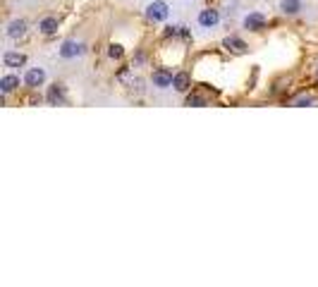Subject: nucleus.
Wrapping results in <instances>:
<instances>
[{
  "mask_svg": "<svg viewBox=\"0 0 318 287\" xmlns=\"http://www.w3.org/2000/svg\"><path fill=\"white\" fill-rule=\"evenodd\" d=\"M146 17L151 19V22H163V19H168V5L165 3H151L146 8Z\"/></svg>",
  "mask_w": 318,
  "mask_h": 287,
  "instance_id": "nucleus-1",
  "label": "nucleus"
},
{
  "mask_svg": "<svg viewBox=\"0 0 318 287\" xmlns=\"http://www.w3.org/2000/svg\"><path fill=\"white\" fill-rule=\"evenodd\" d=\"M84 51H86V45L79 43V41H65V43L60 45V55H63V58H77V55H82Z\"/></svg>",
  "mask_w": 318,
  "mask_h": 287,
  "instance_id": "nucleus-2",
  "label": "nucleus"
},
{
  "mask_svg": "<svg viewBox=\"0 0 318 287\" xmlns=\"http://www.w3.org/2000/svg\"><path fill=\"white\" fill-rule=\"evenodd\" d=\"M220 22V12L218 10H201L199 12V24L203 29H210V27H216V24H218Z\"/></svg>",
  "mask_w": 318,
  "mask_h": 287,
  "instance_id": "nucleus-3",
  "label": "nucleus"
},
{
  "mask_svg": "<svg viewBox=\"0 0 318 287\" xmlns=\"http://www.w3.org/2000/svg\"><path fill=\"white\" fill-rule=\"evenodd\" d=\"M45 81V72L41 70V67H34V70L27 72V77H24V84H27L29 89H36V86H41Z\"/></svg>",
  "mask_w": 318,
  "mask_h": 287,
  "instance_id": "nucleus-4",
  "label": "nucleus"
},
{
  "mask_svg": "<svg viewBox=\"0 0 318 287\" xmlns=\"http://www.w3.org/2000/svg\"><path fill=\"white\" fill-rule=\"evenodd\" d=\"M263 27H266V17L261 12H251V15L244 17V29H249V31H261Z\"/></svg>",
  "mask_w": 318,
  "mask_h": 287,
  "instance_id": "nucleus-5",
  "label": "nucleus"
},
{
  "mask_svg": "<svg viewBox=\"0 0 318 287\" xmlns=\"http://www.w3.org/2000/svg\"><path fill=\"white\" fill-rule=\"evenodd\" d=\"M173 72L168 70H155L153 72V86H158V89H168V86H173Z\"/></svg>",
  "mask_w": 318,
  "mask_h": 287,
  "instance_id": "nucleus-6",
  "label": "nucleus"
},
{
  "mask_svg": "<svg viewBox=\"0 0 318 287\" xmlns=\"http://www.w3.org/2000/svg\"><path fill=\"white\" fill-rule=\"evenodd\" d=\"M27 34V22L24 19H15V22H10L8 24V38H22V36Z\"/></svg>",
  "mask_w": 318,
  "mask_h": 287,
  "instance_id": "nucleus-7",
  "label": "nucleus"
},
{
  "mask_svg": "<svg viewBox=\"0 0 318 287\" xmlns=\"http://www.w3.org/2000/svg\"><path fill=\"white\" fill-rule=\"evenodd\" d=\"M45 101H48L50 106H63V103H65V89L60 86V84L50 86V89H48V96H45Z\"/></svg>",
  "mask_w": 318,
  "mask_h": 287,
  "instance_id": "nucleus-8",
  "label": "nucleus"
},
{
  "mask_svg": "<svg viewBox=\"0 0 318 287\" xmlns=\"http://www.w3.org/2000/svg\"><path fill=\"white\" fill-rule=\"evenodd\" d=\"M223 48L232 51V53H244L246 43L242 41V38H237V36H227V38H223Z\"/></svg>",
  "mask_w": 318,
  "mask_h": 287,
  "instance_id": "nucleus-9",
  "label": "nucleus"
},
{
  "mask_svg": "<svg viewBox=\"0 0 318 287\" xmlns=\"http://www.w3.org/2000/svg\"><path fill=\"white\" fill-rule=\"evenodd\" d=\"M17 86H19L17 74H5V77L0 79V89H3V93H10V91H15Z\"/></svg>",
  "mask_w": 318,
  "mask_h": 287,
  "instance_id": "nucleus-10",
  "label": "nucleus"
},
{
  "mask_svg": "<svg viewBox=\"0 0 318 287\" xmlns=\"http://www.w3.org/2000/svg\"><path fill=\"white\" fill-rule=\"evenodd\" d=\"M3 63H5V67H22V65L27 63V58L22 53H5L3 55Z\"/></svg>",
  "mask_w": 318,
  "mask_h": 287,
  "instance_id": "nucleus-11",
  "label": "nucleus"
},
{
  "mask_svg": "<svg viewBox=\"0 0 318 287\" xmlns=\"http://www.w3.org/2000/svg\"><path fill=\"white\" fill-rule=\"evenodd\" d=\"M280 10L285 15H297L301 10V0H280Z\"/></svg>",
  "mask_w": 318,
  "mask_h": 287,
  "instance_id": "nucleus-12",
  "label": "nucleus"
},
{
  "mask_svg": "<svg viewBox=\"0 0 318 287\" xmlns=\"http://www.w3.org/2000/svg\"><path fill=\"white\" fill-rule=\"evenodd\" d=\"M189 84H191V79H189V74H187V72H180V74H175L173 86H175L177 91H187V89H189Z\"/></svg>",
  "mask_w": 318,
  "mask_h": 287,
  "instance_id": "nucleus-13",
  "label": "nucleus"
},
{
  "mask_svg": "<svg viewBox=\"0 0 318 287\" xmlns=\"http://www.w3.org/2000/svg\"><path fill=\"white\" fill-rule=\"evenodd\" d=\"M38 29H41V31H43L45 36L55 34V31H58V19H55V17H45V19H41Z\"/></svg>",
  "mask_w": 318,
  "mask_h": 287,
  "instance_id": "nucleus-14",
  "label": "nucleus"
},
{
  "mask_svg": "<svg viewBox=\"0 0 318 287\" xmlns=\"http://www.w3.org/2000/svg\"><path fill=\"white\" fill-rule=\"evenodd\" d=\"M122 55H125V48H122L120 43H110L108 45V58H113V60H120Z\"/></svg>",
  "mask_w": 318,
  "mask_h": 287,
  "instance_id": "nucleus-15",
  "label": "nucleus"
},
{
  "mask_svg": "<svg viewBox=\"0 0 318 287\" xmlns=\"http://www.w3.org/2000/svg\"><path fill=\"white\" fill-rule=\"evenodd\" d=\"M187 106H196V108H199V106H206V101L201 99V96H196V93H191L189 99H187Z\"/></svg>",
  "mask_w": 318,
  "mask_h": 287,
  "instance_id": "nucleus-16",
  "label": "nucleus"
},
{
  "mask_svg": "<svg viewBox=\"0 0 318 287\" xmlns=\"http://www.w3.org/2000/svg\"><path fill=\"white\" fill-rule=\"evenodd\" d=\"M311 103H313V96H299V99H294V106H299V108L311 106Z\"/></svg>",
  "mask_w": 318,
  "mask_h": 287,
  "instance_id": "nucleus-17",
  "label": "nucleus"
}]
</instances>
